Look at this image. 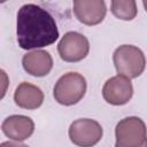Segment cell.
<instances>
[{
    "mask_svg": "<svg viewBox=\"0 0 147 147\" xmlns=\"http://www.w3.org/2000/svg\"><path fill=\"white\" fill-rule=\"evenodd\" d=\"M16 36L22 49H38L54 44L59 29L46 9L36 3H25L17 11Z\"/></svg>",
    "mask_w": 147,
    "mask_h": 147,
    "instance_id": "obj_1",
    "label": "cell"
},
{
    "mask_svg": "<svg viewBox=\"0 0 147 147\" xmlns=\"http://www.w3.org/2000/svg\"><path fill=\"white\" fill-rule=\"evenodd\" d=\"M113 62L118 75L129 79L139 77L146 67L144 52L134 45H121L113 54Z\"/></svg>",
    "mask_w": 147,
    "mask_h": 147,
    "instance_id": "obj_2",
    "label": "cell"
},
{
    "mask_svg": "<svg viewBox=\"0 0 147 147\" xmlns=\"http://www.w3.org/2000/svg\"><path fill=\"white\" fill-rule=\"evenodd\" d=\"M87 83L85 77L78 72L70 71L57 79L53 88V96L62 106H72L84 98Z\"/></svg>",
    "mask_w": 147,
    "mask_h": 147,
    "instance_id": "obj_3",
    "label": "cell"
},
{
    "mask_svg": "<svg viewBox=\"0 0 147 147\" xmlns=\"http://www.w3.org/2000/svg\"><path fill=\"white\" fill-rule=\"evenodd\" d=\"M115 138V147H147L146 124L140 117H125L117 123Z\"/></svg>",
    "mask_w": 147,
    "mask_h": 147,
    "instance_id": "obj_4",
    "label": "cell"
},
{
    "mask_svg": "<svg viewBox=\"0 0 147 147\" xmlns=\"http://www.w3.org/2000/svg\"><path fill=\"white\" fill-rule=\"evenodd\" d=\"M70 141L78 147H93L103 136L101 124L92 118H78L74 121L68 130Z\"/></svg>",
    "mask_w": 147,
    "mask_h": 147,
    "instance_id": "obj_5",
    "label": "cell"
},
{
    "mask_svg": "<svg viewBox=\"0 0 147 147\" xmlns=\"http://www.w3.org/2000/svg\"><path fill=\"white\" fill-rule=\"evenodd\" d=\"M60 57L65 62H79L84 60L90 52V42L87 38L76 31L64 33L57 44Z\"/></svg>",
    "mask_w": 147,
    "mask_h": 147,
    "instance_id": "obj_6",
    "label": "cell"
},
{
    "mask_svg": "<svg viewBox=\"0 0 147 147\" xmlns=\"http://www.w3.org/2000/svg\"><path fill=\"white\" fill-rule=\"evenodd\" d=\"M133 95V86L131 79L117 75L106 80L102 87V96L105 101L113 106L126 105Z\"/></svg>",
    "mask_w": 147,
    "mask_h": 147,
    "instance_id": "obj_7",
    "label": "cell"
},
{
    "mask_svg": "<svg viewBox=\"0 0 147 147\" xmlns=\"http://www.w3.org/2000/svg\"><path fill=\"white\" fill-rule=\"evenodd\" d=\"M72 8L76 18L80 23L90 26L100 24L107 13L103 0H75Z\"/></svg>",
    "mask_w": 147,
    "mask_h": 147,
    "instance_id": "obj_8",
    "label": "cell"
},
{
    "mask_svg": "<svg viewBox=\"0 0 147 147\" xmlns=\"http://www.w3.org/2000/svg\"><path fill=\"white\" fill-rule=\"evenodd\" d=\"M3 134L15 141H24L34 132V122L25 115H11L3 119L1 124Z\"/></svg>",
    "mask_w": 147,
    "mask_h": 147,
    "instance_id": "obj_9",
    "label": "cell"
},
{
    "mask_svg": "<svg viewBox=\"0 0 147 147\" xmlns=\"http://www.w3.org/2000/svg\"><path fill=\"white\" fill-rule=\"evenodd\" d=\"M22 67L31 76L44 77L53 69V57L47 51L34 49L23 55Z\"/></svg>",
    "mask_w": 147,
    "mask_h": 147,
    "instance_id": "obj_10",
    "label": "cell"
},
{
    "mask_svg": "<svg viewBox=\"0 0 147 147\" xmlns=\"http://www.w3.org/2000/svg\"><path fill=\"white\" fill-rule=\"evenodd\" d=\"M44 92L37 85L28 82H22L18 84L14 92L15 103L23 109L33 110L39 108L44 102Z\"/></svg>",
    "mask_w": 147,
    "mask_h": 147,
    "instance_id": "obj_11",
    "label": "cell"
},
{
    "mask_svg": "<svg viewBox=\"0 0 147 147\" xmlns=\"http://www.w3.org/2000/svg\"><path fill=\"white\" fill-rule=\"evenodd\" d=\"M110 10L115 17L123 21H132L138 13L134 0H113L110 2Z\"/></svg>",
    "mask_w": 147,
    "mask_h": 147,
    "instance_id": "obj_12",
    "label": "cell"
},
{
    "mask_svg": "<svg viewBox=\"0 0 147 147\" xmlns=\"http://www.w3.org/2000/svg\"><path fill=\"white\" fill-rule=\"evenodd\" d=\"M8 87H9V77H8V74L3 69H0V100H2L5 98Z\"/></svg>",
    "mask_w": 147,
    "mask_h": 147,
    "instance_id": "obj_13",
    "label": "cell"
},
{
    "mask_svg": "<svg viewBox=\"0 0 147 147\" xmlns=\"http://www.w3.org/2000/svg\"><path fill=\"white\" fill-rule=\"evenodd\" d=\"M0 147H29V146L21 144L18 141H3L0 144Z\"/></svg>",
    "mask_w": 147,
    "mask_h": 147,
    "instance_id": "obj_14",
    "label": "cell"
}]
</instances>
